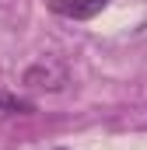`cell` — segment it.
<instances>
[{"label": "cell", "mask_w": 147, "mask_h": 150, "mask_svg": "<svg viewBox=\"0 0 147 150\" xmlns=\"http://www.w3.org/2000/svg\"><path fill=\"white\" fill-rule=\"evenodd\" d=\"M21 84L32 87V91H49V94H56V91H63V87L70 84V67H67L60 56H39L32 67H25Z\"/></svg>", "instance_id": "6da1fadb"}, {"label": "cell", "mask_w": 147, "mask_h": 150, "mask_svg": "<svg viewBox=\"0 0 147 150\" xmlns=\"http://www.w3.org/2000/svg\"><path fill=\"white\" fill-rule=\"evenodd\" d=\"M56 150H67V147H56Z\"/></svg>", "instance_id": "277c9868"}, {"label": "cell", "mask_w": 147, "mask_h": 150, "mask_svg": "<svg viewBox=\"0 0 147 150\" xmlns=\"http://www.w3.org/2000/svg\"><path fill=\"white\" fill-rule=\"evenodd\" d=\"M109 7V0H49V11L60 18H74V21H88L95 14H102Z\"/></svg>", "instance_id": "7a4b0ae2"}, {"label": "cell", "mask_w": 147, "mask_h": 150, "mask_svg": "<svg viewBox=\"0 0 147 150\" xmlns=\"http://www.w3.org/2000/svg\"><path fill=\"white\" fill-rule=\"evenodd\" d=\"M35 112V101L28 98H18L11 91H0V119H14V115H32Z\"/></svg>", "instance_id": "3957f363"}]
</instances>
